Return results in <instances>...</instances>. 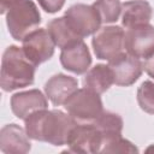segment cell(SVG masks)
I'll return each mask as SVG.
<instances>
[{"label": "cell", "mask_w": 154, "mask_h": 154, "mask_svg": "<svg viewBox=\"0 0 154 154\" xmlns=\"http://www.w3.org/2000/svg\"><path fill=\"white\" fill-rule=\"evenodd\" d=\"M76 124V119L59 109H40L25 119V131L32 140L63 146L66 144L67 136Z\"/></svg>", "instance_id": "1"}, {"label": "cell", "mask_w": 154, "mask_h": 154, "mask_svg": "<svg viewBox=\"0 0 154 154\" xmlns=\"http://www.w3.org/2000/svg\"><path fill=\"white\" fill-rule=\"evenodd\" d=\"M35 65L26 58L23 49L17 46H8L1 60L0 87L4 91L24 88L32 84Z\"/></svg>", "instance_id": "2"}, {"label": "cell", "mask_w": 154, "mask_h": 154, "mask_svg": "<svg viewBox=\"0 0 154 154\" xmlns=\"http://www.w3.org/2000/svg\"><path fill=\"white\" fill-rule=\"evenodd\" d=\"M40 23V12L31 0H22L20 2L12 6L6 14L8 31L17 41H23L24 37L35 30Z\"/></svg>", "instance_id": "3"}, {"label": "cell", "mask_w": 154, "mask_h": 154, "mask_svg": "<svg viewBox=\"0 0 154 154\" xmlns=\"http://www.w3.org/2000/svg\"><path fill=\"white\" fill-rule=\"evenodd\" d=\"M100 94L88 89H77L70 99L65 102L64 107L67 113L77 122H94L102 112V102Z\"/></svg>", "instance_id": "4"}, {"label": "cell", "mask_w": 154, "mask_h": 154, "mask_svg": "<svg viewBox=\"0 0 154 154\" xmlns=\"http://www.w3.org/2000/svg\"><path fill=\"white\" fill-rule=\"evenodd\" d=\"M125 32L118 25H109L100 28L91 41L96 58L102 60H111L125 52L124 47Z\"/></svg>", "instance_id": "5"}, {"label": "cell", "mask_w": 154, "mask_h": 154, "mask_svg": "<svg viewBox=\"0 0 154 154\" xmlns=\"http://www.w3.org/2000/svg\"><path fill=\"white\" fill-rule=\"evenodd\" d=\"M65 18L71 29L82 38L96 32L102 23L94 6L84 4H76L71 6L65 12Z\"/></svg>", "instance_id": "6"}, {"label": "cell", "mask_w": 154, "mask_h": 154, "mask_svg": "<svg viewBox=\"0 0 154 154\" xmlns=\"http://www.w3.org/2000/svg\"><path fill=\"white\" fill-rule=\"evenodd\" d=\"M124 47L130 55L147 60L154 54V26L143 24L129 28L125 32Z\"/></svg>", "instance_id": "7"}, {"label": "cell", "mask_w": 154, "mask_h": 154, "mask_svg": "<svg viewBox=\"0 0 154 154\" xmlns=\"http://www.w3.org/2000/svg\"><path fill=\"white\" fill-rule=\"evenodd\" d=\"M55 43L48 30L35 29L29 32L23 40V52L26 58L36 66L52 58Z\"/></svg>", "instance_id": "8"}, {"label": "cell", "mask_w": 154, "mask_h": 154, "mask_svg": "<svg viewBox=\"0 0 154 154\" xmlns=\"http://www.w3.org/2000/svg\"><path fill=\"white\" fill-rule=\"evenodd\" d=\"M66 146H69V150L73 153H96L101 150L102 137L93 123H77L67 136Z\"/></svg>", "instance_id": "9"}, {"label": "cell", "mask_w": 154, "mask_h": 154, "mask_svg": "<svg viewBox=\"0 0 154 154\" xmlns=\"http://www.w3.org/2000/svg\"><path fill=\"white\" fill-rule=\"evenodd\" d=\"M108 66L112 70L114 83L122 87L134 84L140 78L143 70V64L140 59L126 52H123L116 58L108 60Z\"/></svg>", "instance_id": "10"}, {"label": "cell", "mask_w": 154, "mask_h": 154, "mask_svg": "<svg viewBox=\"0 0 154 154\" xmlns=\"http://www.w3.org/2000/svg\"><path fill=\"white\" fill-rule=\"evenodd\" d=\"M47 106L48 102L46 96L37 89L20 91L11 97V109L13 114L23 120L36 111L46 109Z\"/></svg>", "instance_id": "11"}, {"label": "cell", "mask_w": 154, "mask_h": 154, "mask_svg": "<svg viewBox=\"0 0 154 154\" xmlns=\"http://www.w3.org/2000/svg\"><path fill=\"white\" fill-rule=\"evenodd\" d=\"M29 136L17 124H7L0 131V149L6 154H24L31 148Z\"/></svg>", "instance_id": "12"}, {"label": "cell", "mask_w": 154, "mask_h": 154, "mask_svg": "<svg viewBox=\"0 0 154 154\" xmlns=\"http://www.w3.org/2000/svg\"><path fill=\"white\" fill-rule=\"evenodd\" d=\"M78 82L76 78L58 73L52 76L45 84L46 96L51 100V102L55 106L65 105V102L70 99V96L78 89Z\"/></svg>", "instance_id": "13"}, {"label": "cell", "mask_w": 154, "mask_h": 154, "mask_svg": "<svg viewBox=\"0 0 154 154\" xmlns=\"http://www.w3.org/2000/svg\"><path fill=\"white\" fill-rule=\"evenodd\" d=\"M60 63L64 69L81 75L87 72L91 64V55L83 41H78L64 49H61Z\"/></svg>", "instance_id": "14"}, {"label": "cell", "mask_w": 154, "mask_h": 154, "mask_svg": "<svg viewBox=\"0 0 154 154\" xmlns=\"http://www.w3.org/2000/svg\"><path fill=\"white\" fill-rule=\"evenodd\" d=\"M152 6L144 0H131L122 5V23L125 28L149 24Z\"/></svg>", "instance_id": "15"}, {"label": "cell", "mask_w": 154, "mask_h": 154, "mask_svg": "<svg viewBox=\"0 0 154 154\" xmlns=\"http://www.w3.org/2000/svg\"><path fill=\"white\" fill-rule=\"evenodd\" d=\"M114 83L112 70L108 65L97 64L91 67L83 78V84L85 88L102 94L109 89V87Z\"/></svg>", "instance_id": "16"}, {"label": "cell", "mask_w": 154, "mask_h": 154, "mask_svg": "<svg viewBox=\"0 0 154 154\" xmlns=\"http://www.w3.org/2000/svg\"><path fill=\"white\" fill-rule=\"evenodd\" d=\"M93 124L96 126L99 132L102 137V146L108 143L116 138L122 137V129H123V119L119 114L112 112H102Z\"/></svg>", "instance_id": "17"}, {"label": "cell", "mask_w": 154, "mask_h": 154, "mask_svg": "<svg viewBox=\"0 0 154 154\" xmlns=\"http://www.w3.org/2000/svg\"><path fill=\"white\" fill-rule=\"evenodd\" d=\"M48 32L51 37L53 38L55 46L64 49L78 41H82V37H79L69 25L65 16L55 18L48 23Z\"/></svg>", "instance_id": "18"}, {"label": "cell", "mask_w": 154, "mask_h": 154, "mask_svg": "<svg viewBox=\"0 0 154 154\" xmlns=\"http://www.w3.org/2000/svg\"><path fill=\"white\" fill-rule=\"evenodd\" d=\"M93 6L97 11L102 23H113L122 13V4L119 0H96Z\"/></svg>", "instance_id": "19"}, {"label": "cell", "mask_w": 154, "mask_h": 154, "mask_svg": "<svg viewBox=\"0 0 154 154\" xmlns=\"http://www.w3.org/2000/svg\"><path fill=\"white\" fill-rule=\"evenodd\" d=\"M137 102L144 112L154 114V82L144 81L140 85L137 90Z\"/></svg>", "instance_id": "20"}, {"label": "cell", "mask_w": 154, "mask_h": 154, "mask_svg": "<svg viewBox=\"0 0 154 154\" xmlns=\"http://www.w3.org/2000/svg\"><path fill=\"white\" fill-rule=\"evenodd\" d=\"M102 153H137L138 149L128 140H124L123 137L116 138L108 143H105L101 147Z\"/></svg>", "instance_id": "21"}, {"label": "cell", "mask_w": 154, "mask_h": 154, "mask_svg": "<svg viewBox=\"0 0 154 154\" xmlns=\"http://www.w3.org/2000/svg\"><path fill=\"white\" fill-rule=\"evenodd\" d=\"M40 6L48 13H55L65 4V0H37Z\"/></svg>", "instance_id": "22"}, {"label": "cell", "mask_w": 154, "mask_h": 154, "mask_svg": "<svg viewBox=\"0 0 154 154\" xmlns=\"http://www.w3.org/2000/svg\"><path fill=\"white\" fill-rule=\"evenodd\" d=\"M20 1L22 0H0V12L6 13L12 6H14L16 4H18Z\"/></svg>", "instance_id": "23"}, {"label": "cell", "mask_w": 154, "mask_h": 154, "mask_svg": "<svg viewBox=\"0 0 154 154\" xmlns=\"http://www.w3.org/2000/svg\"><path fill=\"white\" fill-rule=\"evenodd\" d=\"M143 69L146 70V72H147L152 78H154V54H153L152 57H149V58L144 61Z\"/></svg>", "instance_id": "24"}]
</instances>
